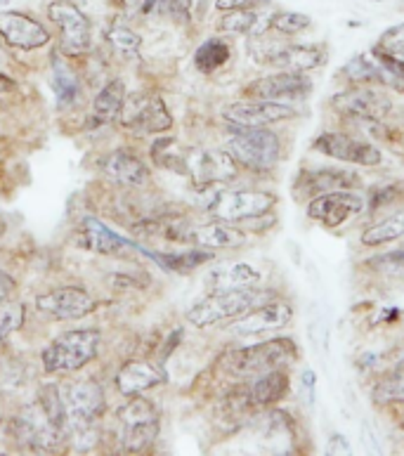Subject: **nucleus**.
<instances>
[{"label":"nucleus","instance_id":"nucleus-53","mask_svg":"<svg viewBox=\"0 0 404 456\" xmlns=\"http://www.w3.org/2000/svg\"><path fill=\"white\" fill-rule=\"evenodd\" d=\"M374 3H384V0H374Z\"/></svg>","mask_w":404,"mask_h":456},{"label":"nucleus","instance_id":"nucleus-37","mask_svg":"<svg viewBox=\"0 0 404 456\" xmlns=\"http://www.w3.org/2000/svg\"><path fill=\"white\" fill-rule=\"evenodd\" d=\"M107 43L117 50L118 55L124 57H137L140 45H142L140 36L131 27H125V24H114V27L107 28Z\"/></svg>","mask_w":404,"mask_h":456},{"label":"nucleus","instance_id":"nucleus-41","mask_svg":"<svg viewBox=\"0 0 404 456\" xmlns=\"http://www.w3.org/2000/svg\"><path fill=\"white\" fill-rule=\"evenodd\" d=\"M109 3L128 17H140V14H151L157 10L164 12L166 0H109Z\"/></svg>","mask_w":404,"mask_h":456},{"label":"nucleus","instance_id":"nucleus-2","mask_svg":"<svg viewBox=\"0 0 404 456\" xmlns=\"http://www.w3.org/2000/svg\"><path fill=\"white\" fill-rule=\"evenodd\" d=\"M227 154L248 171H270L279 161L281 142L268 126H230Z\"/></svg>","mask_w":404,"mask_h":456},{"label":"nucleus","instance_id":"nucleus-30","mask_svg":"<svg viewBox=\"0 0 404 456\" xmlns=\"http://www.w3.org/2000/svg\"><path fill=\"white\" fill-rule=\"evenodd\" d=\"M232 55V50L227 45L225 41H220V38H211V41H206L204 45H199V50L194 53V64L199 69L201 74H213V71H218L227 60Z\"/></svg>","mask_w":404,"mask_h":456},{"label":"nucleus","instance_id":"nucleus-17","mask_svg":"<svg viewBox=\"0 0 404 456\" xmlns=\"http://www.w3.org/2000/svg\"><path fill=\"white\" fill-rule=\"evenodd\" d=\"M364 211V201L352 191L319 194L308 204V216L324 227H341Z\"/></svg>","mask_w":404,"mask_h":456},{"label":"nucleus","instance_id":"nucleus-15","mask_svg":"<svg viewBox=\"0 0 404 456\" xmlns=\"http://www.w3.org/2000/svg\"><path fill=\"white\" fill-rule=\"evenodd\" d=\"M312 90V83L305 76V71H288L281 69L277 74L263 76L258 81H254L246 88L248 97L255 100H272V102H281V100H301Z\"/></svg>","mask_w":404,"mask_h":456},{"label":"nucleus","instance_id":"nucleus-52","mask_svg":"<svg viewBox=\"0 0 404 456\" xmlns=\"http://www.w3.org/2000/svg\"><path fill=\"white\" fill-rule=\"evenodd\" d=\"M5 3H10V0H0V5H5Z\"/></svg>","mask_w":404,"mask_h":456},{"label":"nucleus","instance_id":"nucleus-14","mask_svg":"<svg viewBox=\"0 0 404 456\" xmlns=\"http://www.w3.org/2000/svg\"><path fill=\"white\" fill-rule=\"evenodd\" d=\"M317 151H322L327 157L336 159V161H345V164L357 166H378L384 161L381 151L369 144L367 140H357L345 133H322L312 144Z\"/></svg>","mask_w":404,"mask_h":456},{"label":"nucleus","instance_id":"nucleus-20","mask_svg":"<svg viewBox=\"0 0 404 456\" xmlns=\"http://www.w3.org/2000/svg\"><path fill=\"white\" fill-rule=\"evenodd\" d=\"M102 173L111 183L124 184V187H142L149 180V168L142 159L125 150L111 151L102 161Z\"/></svg>","mask_w":404,"mask_h":456},{"label":"nucleus","instance_id":"nucleus-24","mask_svg":"<svg viewBox=\"0 0 404 456\" xmlns=\"http://www.w3.org/2000/svg\"><path fill=\"white\" fill-rule=\"evenodd\" d=\"M268 64L288 71H312L324 64V48L319 45H284L270 50Z\"/></svg>","mask_w":404,"mask_h":456},{"label":"nucleus","instance_id":"nucleus-12","mask_svg":"<svg viewBox=\"0 0 404 456\" xmlns=\"http://www.w3.org/2000/svg\"><path fill=\"white\" fill-rule=\"evenodd\" d=\"M237 168L227 150H185V175L192 177L194 184L227 183L237 175Z\"/></svg>","mask_w":404,"mask_h":456},{"label":"nucleus","instance_id":"nucleus-38","mask_svg":"<svg viewBox=\"0 0 404 456\" xmlns=\"http://www.w3.org/2000/svg\"><path fill=\"white\" fill-rule=\"evenodd\" d=\"M310 27V17L301 12H277L270 17V28L281 36H295Z\"/></svg>","mask_w":404,"mask_h":456},{"label":"nucleus","instance_id":"nucleus-49","mask_svg":"<svg viewBox=\"0 0 404 456\" xmlns=\"http://www.w3.org/2000/svg\"><path fill=\"white\" fill-rule=\"evenodd\" d=\"M14 88H17V83L10 78V76H5L3 71H0V95H7V93H14Z\"/></svg>","mask_w":404,"mask_h":456},{"label":"nucleus","instance_id":"nucleus-16","mask_svg":"<svg viewBox=\"0 0 404 456\" xmlns=\"http://www.w3.org/2000/svg\"><path fill=\"white\" fill-rule=\"evenodd\" d=\"M0 38L17 50H38L50 43L48 28L17 10L0 12Z\"/></svg>","mask_w":404,"mask_h":456},{"label":"nucleus","instance_id":"nucleus-5","mask_svg":"<svg viewBox=\"0 0 404 456\" xmlns=\"http://www.w3.org/2000/svg\"><path fill=\"white\" fill-rule=\"evenodd\" d=\"M277 204V197L258 190H218V183L211 187L206 211L225 223H241L268 216Z\"/></svg>","mask_w":404,"mask_h":456},{"label":"nucleus","instance_id":"nucleus-47","mask_svg":"<svg viewBox=\"0 0 404 456\" xmlns=\"http://www.w3.org/2000/svg\"><path fill=\"white\" fill-rule=\"evenodd\" d=\"M14 280L12 277H10V274H5L3 273V270H0V296H3V298H10V293L14 291Z\"/></svg>","mask_w":404,"mask_h":456},{"label":"nucleus","instance_id":"nucleus-29","mask_svg":"<svg viewBox=\"0 0 404 456\" xmlns=\"http://www.w3.org/2000/svg\"><path fill=\"white\" fill-rule=\"evenodd\" d=\"M140 248V246H135ZM144 256H149L151 260H157L158 265L166 267V270H173V273H190L194 267H199L201 263L213 258L211 251H204V248H194V251L185 253H154V251H144L140 248Z\"/></svg>","mask_w":404,"mask_h":456},{"label":"nucleus","instance_id":"nucleus-23","mask_svg":"<svg viewBox=\"0 0 404 456\" xmlns=\"http://www.w3.org/2000/svg\"><path fill=\"white\" fill-rule=\"evenodd\" d=\"M166 381V374L149 362H128L117 374V388L121 395L133 397L140 395L144 390L154 388L158 383Z\"/></svg>","mask_w":404,"mask_h":456},{"label":"nucleus","instance_id":"nucleus-28","mask_svg":"<svg viewBox=\"0 0 404 456\" xmlns=\"http://www.w3.org/2000/svg\"><path fill=\"white\" fill-rule=\"evenodd\" d=\"M128 100V93H125V83L121 78H114L104 86L100 93L95 95V102H93V116H95L97 123H111L121 118V111H124V104Z\"/></svg>","mask_w":404,"mask_h":456},{"label":"nucleus","instance_id":"nucleus-51","mask_svg":"<svg viewBox=\"0 0 404 456\" xmlns=\"http://www.w3.org/2000/svg\"><path fill=\"white\" fill-rule=\"evenodd\" d=\"M3 303H5V298H3V296H0V310H3Z\"/></svg>","mask_w":404,"mask_h":456},{"label":"nucleus","instance_id":"nucleus-21","mask_svg":"<svg viewBox=\"0 0 404 456\" xmlns=\"http://www.w3.org/2000/svg\"><path fill=\"white\" fill-rule=\"evenodd\" d=\"M355 184V173L341 171V168H317V171L303 173L295 183V190L308 197H319V194H329V191H348Z\"/></svg>","mask_w":404,"mask_h":456},{"label":"nucleus","instance_id":"nucleus-9","mask_svg":"<svg viewBox=\"0 0 404 456\" xmlns=\"http://www.w3.org/2000/svg\"><path fill=\"white\" fill-rule=\"evenodd\" d=\"M12 428L17 430V440L24 447L36 452H53L57 450L62 440L67 437V430H62L57 423L50 421V416L43 411L38 402L28 404L20 411V416H14Z\"/></svg>","mask_w":404,"mask_h":456},{"label":"nucleus","instance_id":"nucleus-36","mask_svg":"<svg viewBox=\"0 0 404 456\" xmlns=\"http://www.w3.org/2000/svg\"><path fill=\"white\" fill-rule=\"evenodd\" d=\"M36 402H38L43 407V411L50 416V421L57 423L62 430H67V407H64V397L57 386H53V383L43 386Z\"/></svg>","mask_w":404,"mask_h":456},{"label":"nucleus","instance_id":"nucleus-32","mask_svg":"<svg viewBox=\"0 0 404 456\" xmlns=\"http://www.w3.org/2000/svg\"><path fill=\"white\" fill-rule=\"evenodd\" d=\"M151 159L154 164L161 168H168L173 173H182L185 175V150H180L178 142L173 137H164L151 147Z\"/></svg>","mask_w":404,"mask_h":456},{"label":"nucleus","instance_id":"nucleus-25","mask_svg":"<svg viewBox=\"0 0 404 456\" xmlns=\"http://www.w3.org/2000/svg\"><path fill=\"white\" fill-rule=\"evenodd\" d=\"M197 248H204V251H222V248H239V246L246 244V234L237 227L225 225V220L220 223H211V225L197 227V230L190 234Z\"/></svg>","mask_w":404,"mask_h":456},{"label":"nucleus","instance_id":"nucleus-11","mask_svg":"<svg viewBox=\"0 0 404 456\" xmlns=\"http://www.w3.org/2000/svg\"><path fill=\"white\" fill-rule=\"evenodd\" d=\"M331 107L338 114L348 116V118H357V121L374 123L381 121L391 114L392 102L391 97L381 93V90L367 88V86H357L352 90H343L331 100Z\"/></svg>","mask_w":404,"mask_h":456},{"label":"nucleus","instance_id":"nucleus-40","mask_svg":"<svg viewBox=\"0 0 404 456\" xmlns=\"http://www.w3.org/2000/svg\"><path fill=\"white\" fill-rule=\"evenodd\" d=\"M374 397L378 402H404V367L378 383Z\"/></svg>","mask_w":404,"mask_h":456},{"label":"nucleus","instance_id":"nucleus-22","mask_svg":"<svg viewBox=\"0 0 404 456\" xmlns=\"http://www.w3.org/2000/svg\"><path fill=\"white\" fill-rule=\"evenodd\" d=\"M258 284H261V273L246 263L215 265L206 274L208 291H239V289H254Z\"/></svg>","mask_w":404,"mask_h":456},{"label":"nucleus","instance_id":"nucleus-8","mask_svg":"<svg viewBox=\"0 0 404 456\" xmlns=\"http://www.w3.org/2000/svg\"><path fill=\"white\" fill-rule=\"evenodd\" d=\"M121 123L133 135H157L171 130L173 116L166 102L154 93H135L125 100Z\"/></svg>","mask_w":404,"mask_h":456},{"label":"nucleus","instance_id":"nucleus-48","mask_svg":"<svg viewBox=\"0 0 404 456\" xmlns=\"http://www.w3.org/2000/svg\"><path fill=\"white\" fill-rule=\"evenodd\" d=\"M327 450H329V454H350V444L341 436H334Z\"/></svg>","mask_w":404,"mask_h":456},{"label":"nucleus","instance_id":"nucleus-34","mask_svg":"<svg viewBox=\"0 0 404 456\" xmlns=\"http://www.w3.org/2000/svg\"><path fill=\"white\" fill-rule=\"evenodd\" d=\"M341 74L352 83L378 81V76H381V64H378L374 53H371V55H355L341 69Z\"/></svg>","mask_w":404,"mask_h":456},{"label":"nucleus","instance_id":"nucleus-54","mask_svg":"<svg viewBox=\"0 0 404 456\" xmlns=\"http://www.w3.org/2000/svg\"><path fill=\"white\" fill-rule=\"evenodd\" d=\"M0 454H3V452H0Z\"/></svg>","mask_w":404,"mask_h":456},{"label":"nucleus","instance_id":"nucleus-44","mask_svg":"<svg viewBox=\"0 0 404 456\" xmlns=\"http://www.w3.org/2000/svg\"><path fill=\"white\" fill-rule=\"evenodd\" d=\"M261 3H268V0H215V7L220 12H232V10H251Z\"/></svg>","mask_w":404,"mask_h":456},{"label":"nucleus","instance_id":"nucleus-42","mask_svg":"<svg viewBox=\"0 0 404 456\" xmlns=\"http://www.w3.org/2000/svg\"><path fill=\"white\" fill-rule=\"evenodd\" d=\"M24 322V305L21 303H12L0 310V343L5 341L7 336L17 331Z\"/></svg>","mask_w":404,"mask_h":456},{"label":"nucleus","instance_id":"nucleus-18","mask_svg":"<svg viewBox=\"0 0 404 456\" xmlns=\"http://www.w3.org/2000/svg\"><path fill=\"white\" fill-rule=\"evenodd\" d=\"M295 111L294 107L272 100H246V102L227 104L222 116L230 126H272V123L287 121Z\"/></svg>","mask_w":404,"mask_h":456},{"label":"nucleus","instance_id":"nucleus-50","mask_svg":"<svg viewBox=\"0 0 404 456\" xmlns=\"http://www.w3.org/2000/svg\"><path fill=\"white\" fill-rule=\"evenodd\" d=\"M3 234H5V223L0 220V237H3Z\"/></svg>","mask_w":404,"mask_h":456},{"label":"nucleus","instance_id":"nucleus-1","mask_svg":"<svg viewBox=\"0 0 404 456\" xmlns=\"http://www.w3.org/2000/svg\"><path fill=\"white\" fill-rule=\"evenodd\" d=\"M272 298V291H263L255 286L239 291H211L187 310V322L199 329L213 327L220 322H234Z\"/></svg>","mask_w":404,"mask_h":456},{"label":"nucleus","instance_id":"nucleus-4","mask_svg":"<svg viewBox=\"0 0 404 456\" xmlns=\"http://www.w3.org/2000/svg\"><path fill=\"white\" fill-rule=\"evenodd\" d=\"M100 350V331L95 329H74L57 336L43 350V369L48 374H69L78 371L97 357Z\"/></svg>","mask_w":404,"mask_h":456},{"label":"nucleus","instance_id":"nucleus-13","mask_svg":"<svg viewBox=\"0 0 404 456\" xmlns=\"http://www.w3.org/2000/svg\"><path fill=\"white\" fill-rule=\"evenodd\" d=\"M36 305L38 310L55 320H83L88 317L93 310L97 307L95 298L90 296L85 289L81 286H62V289H55V291L43 293L36 298Z\"/></svg>","mask_w":404,"mask_h":456},{"label":"nucleus","instance_id":"nucleus-3","mask_svg":"<svg viewBox=\"0 0 404 456\" xmlns=\"http://www.w3.org/2000/svg\"><path fill=\"white\" fill-rule=\"evenodd\" d=\"M295 346L291 338H274V341L258 343V346L239 347L220 357V367L230 376L239 379H255L268 374L272 369L284 367L287 362H294Z\"/></svg>","mask_w":404,"mask_h":456},{"label":"nucleus","instance_id":"nucleus-46","mask_svg":"<svg viewBox=\"0 0 404 456\" xmlns=\"http://www.w3.org/2000/svg\"><path fill=\"white\" fill-rule=\"evenodd\" d=\"M371 263H384V265H395L404 267V251L388 253V256H381V258H374Z\"/></svg>","mask_w":404,"mask_h":456},{"label":"nucleus","instance_id":"nucleus-31","mask_svg":"<svg viewBox=\"0 0 404 456\" xmlns=\"http://www.w3.org/2000/svg\"><path fill=\"white\" fill-rule=\"evenodd\" d=\"M404 237V211L395 213L391 218L381 220L378 225L369 227V230L362 234L364 246H381L388 244V241H395V239Z\"/></svg>","mask_w":404,"mask_h":456},{"label":"nucleus","instance_id":"nucleus-27","mask_svg":"<svg viewBox=\"0 0 404 456\" xmlns=\"http://www.w3.org/2000/svg\"><path fill=\"white\" fill-rule=\"evenodd\" d=\"M83 241L90 251L102 253V256H114V253L124 251L125 246H131V241L118 237L117 232H111L102 220L97 218L83 220Z\"/></svg>","mask_w":404,"mask_h":456},{"label":"nucleus","instance_id":"nucleus-19","mask_svg":"<svg viewBox=\"0 0 404 456\" xmlns=\"http://www.w3.org/2000/svg\"><path fill=\"white\" fill-rule=\"evenodd\" d=\"M294 320V307L284 303V300H268L255 310L246 313L244 317L234 322L230 331L234 336H255V334H268V331H277L291 324Z\"/></svg>","mask_w":404,"mask_h":456},{"label":"nucleus","instance_id":"nucleus-10","mask_svg":"<svg viewBox=\"0 0 404 456\" xmlns=\"http://www.w3.org/2000/svg\"><path fill=\"white\" fill-rule=\"evenodd\" d=\"M62 397L67 407V430L76 426H93L107 409L102 386L93 379L67 383Z\"/></svg>","mask_w":404,"mask_h":456},{"label":"nucleus","instance_id":"nucleus-6","mask_svg":"<svg viewBox=\"0 0 404 456\" xmlns=\"http://www.w3.org/2000/svg\"><path fill=\"white\" fill-rule=\"evenodd\" d=\"M121 423V452L124 454H142L154 444L158 436V411L147 397L133 395L118 409Z\"/></svg>","mask_w":404,"mask_h":456},{"label":"nucleus","instance_id":"nucleus-39","mask_svg":"<svg viewBox=\"0 0 404 456\" xmlns=\"http://www.w3.org/2000/svg\"><path fill=\"white\" fill-rule=\"evenodd\" d=\"M376 53H384V55L392 57V60L404 61V24H398V27L388 28L381 34L376 43Z\"/></svg>","mask_w":404,"mask_h":456},{"label":"nucleus","instance_id":"nucleus-26","mask_svg":"<svg viewBox=\"0 0 404 456\" xmlns=\"http://www.w3.org/2000/svg\"><path fill=\"white\" fill-rule=\"evenodd\" d=\"M288 393V376L279 369H272L268 374L255 376V381L248 386L246 402L251 407H270Z\"/></svg>","mask_w":404,"mask_h":456},{"label":"nucleus","instance_id":"nucleus-35","mask_svg":"<svg viewBox=\"0 0 404 456\" xmlns=\"http://www.w3.org/2000/svg\"><path fill=\"white\" fill-rule=\"evenodd\" d=\"M53 88H55L60 107H71V104L78 102L81 86H78V78H76V76L71 74L64 64H57L55 67V74H53Z\"/></svg>","mask_w":404,"mask_h":456},{"label":"nucleus","instance_id":"nucleus-7","mask_svg":"<svg viewBox=\"0 0 404 456\" xmlns=\"http://www.w3.org/2000/svg\"><path fill=\"white\" fill-rule=\"evenodd\" d=\"M48 17L60 28V50L64 55L78 57L93 48V24L76 3L53 0L48 5Z\"/></svg>","mask_w":404,"mask_h":456},{"label":"nucleus","instance_id":"nucleus-45","mask_svg":"<svg viewBox=\"0 0 404 456\" xmlns=\"http://www.w3.org/2000/svg\"><path fill=\"white\" fill-rule=\"evenodd\" d=\"M303 400L312 404V395H315V374L312 371H303Z\"/></svg>","mask_w":404,"mask_h":456},{"label":"nucleus","instance_id":"nucleus-33","mask_svg":"<svg viewBox=\"0 0 404 456\" xmlns=\"http://www.w3.org/2000/svg\"><path fill=\"white\" fill-rule=\"evenodd\" d=\"M220 31L225 34H261V14L251 10H232L220 20Z\"/></svg>","mask_w":404,"mask_h":456},{"label":"nucleus","instance_id":"nucleus-43","mask_svg":"<svg viewBox=\"0 0 404 456\" xmlns=\"http://www.w3.org/2000/svg\"><path fill=\"white\" fill-rule=\"evenodd\" d=\"M164 12H168L178 24L192 20V0H166Z\"/></svg>","mask_w":404,"mask_h":456}]
</instances>
